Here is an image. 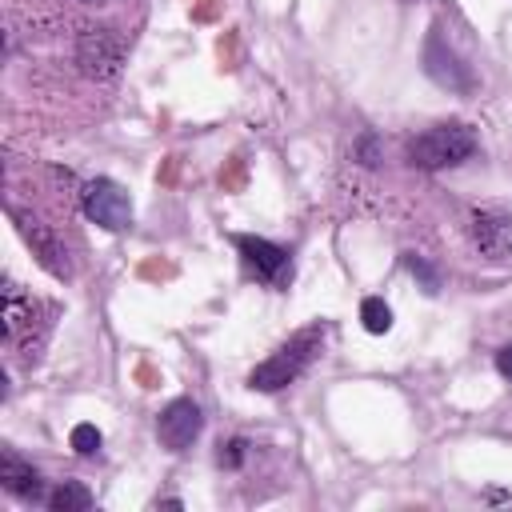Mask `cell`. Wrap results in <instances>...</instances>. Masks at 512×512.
Listing matches in <instances>:
<instances>
[{"label":"cell","mask_w":512,"mask_h":512,"mask_svg":"<svg viewBox=\"0 0 512 512\" xmlns=\"http://www.w3.org/2000/svg\"><path fill=\"white\" fill-rule=\"evenodd\" d=\"M496 372H500L504 380H512V344H504V348L496 352Z\"/></svg>","instance_id":"18"},{"label":"cell","mask_w":512,"mask_h":512,"mask_svg":"<svg viewBox=\"0 0 512 512\" xmlns=\"http://www.w3.org/2000/svg\"><path fill=\"white\" fill-rule=\"evenodd\" d=\"M360 320H364V328H368L372 336H384V332L392 328V308H388L380 296H368V300L360 304Z\"/></svg>","instance_id":"13"},{"label":"cell","mask_w":512,"mask_h":512,"mask_svg":"<svg viewBox=\"0 0 512 512\" xmlns=\"http://www.w3.org/2000/svg\"><path fill=\"white\" fill-rule=\"evenodd\" d=\"M236 248H240V256H244V264L256 272V280H264V284H272V288L288 284V276H292V256H288V248H280V244H272V240H264V236H236Z\"/></svg>","instance_id":"8"},{"label":"cell","mask_w":512,"mask_h":512,"mask_svg":"<svg viewBox=\"0 0 512 512\" xmlns=\"http://www.w3.org/2000/svg\"><path fill=\"white\" fill-rule=\"evenodd\" d=\"M32 312H36V304L16 284H8L4 288V344H16L20 340V328L32 324Z\"/></svg>","instance_id":"11"},{"label":"cell","mask_w":512,"mask_h":512,"mask_svg":"<svg viewBox=\"0 0 512 512\" xmlns=\"http://www.w3.org/2000/svg\"><path fill=\"white\" fill-rule=\"evenodd\" d=\"M200 428H204V412H200V404L188 400V396L168 400V404L160 408V416H156V436H160V444H164L168 452L192 448V440L200 436Z\"/></svg>","instance_id":"5"},{"label":"cell","mask_w":512,"mask_h":512,"mask_svg":"<svg viewBox=\"0 0 512 512\" xmlns=\"http://www.w3.org/2000/svg\"><path fill=\"white\" fill-rule=\"evenodd\" d=\"M476 132L460 120H448V124H432L424 128L420 136L408 140V164L412 168H424V172H440V168H456L464 164L472 152H476Z\"/></svg>","instance_id":"1"},{"label":"cell","mask_w":512,"mask_h":512,"mask_svg":"<svg viewBox=\"0 0 512 512\" xmlns=\"http://www.w3.org/2000/svg\"><path fill=\"white\" fill-rule=\"evenodd\" d=\"M468 236L484 260H508L512 256V216L500 208H472L468 212Z\"/></svg>","instance_id":"6"},{"label":"cell","mask_w":512,"mask_h":512,"mask_svg":"<svg viewBox=\"0 0 512 512\" xmlns=\"http://www.w3.org/2000/svg\"><path fill=\"white\" fill-rule=\"evenodd\" d=\"M72 448H76L80 456H96V452H100V432H96V424H76V428H72Z\"/></svg>","instance_id":"15"},{"label":"cell","mask_w":512,"mask_h":512,"mask_svg":"<svg viewBox=\"0 0 512 512\" xmlns=\"http://www.w3.org/2000/svg\"><path fill=\"white\" fill-rule=\"evenodd\" d=\"M48 508L52 512H84V508H92V492L80 480H60L48 492Z\"/></svg>","instance_id":"12"},{"label":"cell","mask_w":512,"mask_h":512,"mask_svg":"<svg viewBox=\"0 0 512 512\" xmlns=\"http://www.w3.org/2000/svg\"><path fill=\"white\" fill-rule=\"evenodd\" d=\"M424 72H428L440 88H452V92H468V88H472L468 64L444 44L440 28H428V40H424Z\"/></svg>","instance_id":"9"},{"label":"cell","mask_w":512,"mask_h":512,"mask_svg":"<svg viewBox=\"0 0 512 512\" xmlns=\"http://www.w3.org/2000/svg\"><path fill=\"white\" fill-rule=\"evenodd\" d=\"M80 204H84V216L108 232H124L132 224V196L108 176L88 180L80 192Z\"/></svg>","instance_id":"3"},{"label":"cell","mask_w":512,"mask_h":512,"mask_svg":"<svg viewBox=\"0 0 512 512\" xmlns=\"http://www.w3.org/2000/svg\"><path fill=\"white\" fill-rule=\"evenodd\" d=\"M124 60V40L112 28H84L76 40V64L92 80H112Z\"/></svg>","instance_id":"4"},{"label":"cell","mask_w":512,"mask_h":512,"mask_svg":"<svg viewBox=\"0 0 512 512\" xmlns=\"http://www.w3.org/2000/svg\"><path fill=\"white\" fill-rule=\"evenodd\" d=\"M0 488L12 492V496H20V500H32V504H36V500H48L40 472H36L24 456H16L12 448L0 452Z\"/></svg>","instance_id":"10"},{"label":"cell","mask_w":512,"mask_h":512,"mask_svg":"<svg viewBox=\"0 0 512 512\" xmlns=\"http://www.w3.org/2000/svg\"><path fill=\"white\" fill-rule=\"evenodd\" d=\"M244 456H248V440H228V444H220V452H216V464L220 468H240L244 464Z\"/></svg>","instance_id":"17"},{"label":"cell","mask_w":512,"mask_h":512,"mask_svg":"<svg viewBox=\"0 0 512 512\" xmlns=\"http://www.w3.org/2000/svg\"><path fill=\"white\" fill-rule=\"evenodd\" d=\"M320 340H324L320 328L296 332L292 340H284L268 360H260V364L248 372V388H256V392H280V388H288V384L312 364V356L320 352Z\"/></svg>","instance_id":"2"},{"label":"cell","mask_w":512,"mask_h":512,"mask_svg":"<svg viewBox=\"0 0 512 512\" xmlns=\"http://www.w3.org/2000/svg\"><path fill=\"white\" fill-rule=\"evenodd\" d=\"M84 4H104V0H84Z\"/></svg>","instance_id":"19"},{"label":"cell","mask_w":512,"mask_h":512,"mask_svg":"<svg viewBox=\"0 0 512 512\" xmlns=\"http://www.w3.org/2000/svg\"><path fill=\"white\" fill-rule=\"evenodd\" d=\"M12 220H16L20 236L32 244L36 260H40L56 280H68V276H72V260H68V248L60 244V236H56L48 224H40L36 216H28V212H16V208H12Z\"/></svg>","instance_id":"7"},{"label":"cell","mask_w":512,"mask_h":512,"mask_svg":"<svg viewBox=\"0 0 512 512\" xmlns=\"http://www.w3.org/2000/svg\"><path fill=\"white\" fill-rule=\"evenodd\" d=\"M404 268L424 284V292H440V276H436V268L424 260V256H416V252H408L404 256Z\"/></svg>","instance_id":"14"},{"label":"cell","mask_w":512,"mask_h":512,"mask_svg":"<svg viewBox=\"0 0 512 512\" xmlns=\"http://www.w3.org/2000/svg\"><path fill=\"white\" fill-rule=\"evenodd\" d=\"M352 156H356L364 168H376V164H380V140H376L372 132H364V136L352 144Z\"/></svg>","instance_id":"16"}]
</instances>
